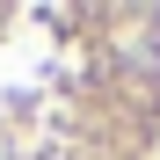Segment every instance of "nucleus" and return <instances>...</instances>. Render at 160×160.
<instances>
[{
	"label": "nucleus",
	"mask_w": 160,
	"mask_h": 160,
	"mask_svg": "<svg viewBox=\"0 0 160 160\" xmlns=\"http://www.w3.org/2000/svg\"><path fill=\"white\" fill-rule=\"evenodd\" d=\"M124 51H131L138 66H160V44H153V29H131V37H124Z\"/></svg>",
	"instance_id": "f257e3e1"
}]
</instances>
